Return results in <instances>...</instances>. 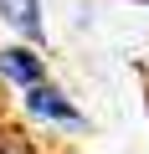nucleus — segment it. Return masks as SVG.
Masks as SVG:
<instances>
[{"label":"nucleus","instance_id":"obj_1","mask_svg":"<svg viewBox=\"0 0 149 154\" xmlns=\"http://www.w3.org/2000/svg\"><path fill=\"white\" fill-rule=\"evenodd\" d=\"M21 113L36 128H62V134H88V113L67 98V88H57L51 77L21 93Z\"/></svg>","mask_w":149,"mask_h":154},{"label":"nucleus","instance_id":"obj_2","mask_svg":"<svg viewBox=\"0 0 149 154\" xmlns=\"http://www.w3.org/2000/svg\"><path fill=\"white\" fill-rule=\"evenodd\" d=\"M46 51L41 46H31V41H5L0 46V88H16V93H26V88H36V82H46Z\"/></svg>","mask_w":149,"mask_h":154},{"label":"nucleus","instance_id":"obj_3","mask_svg":"<svg viewBox=\"0 0 149 154\" xmlns=\"http://www.w3.org/2000/svg\"><path fill=\"white\" fill-rule=\"evenodd\" d=\"M0 26L16 31V41H31V46L46 41V11H41V0H0Z\"/></svg>","mask_w":149,"mask_h":154},{"label":"nucleus","instance_id":"obj_4","mask_svg":"<svg viewBox=\"0 0 149 154\" xmlns=\"http://www.w3.org/2000/svg\"><path fill=\"white\" fill-rule=\"evenodd\" d=\"M0 154H41V144L31 139V128H21V123H5V118H0Z\"/></svg>","mask_w":149,"mask_h":154},{"label":"nucleus","instance_id":"obj_5","mask_svg":"<svg viewBox=\"0 0 149 154\" xmlns=\"http://www.w3.org/2000/svg\"><path fill=\"white\" fill-rule=\"evenodd\" d=\"M57 154H82V149H57Z\"/></svg>","mask_w":149,"mask_h":154}]
</instances>
